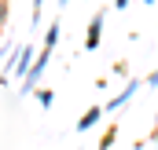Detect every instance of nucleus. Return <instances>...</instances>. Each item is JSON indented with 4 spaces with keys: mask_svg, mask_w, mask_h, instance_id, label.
Wrapping results in <instances>:
<instances>
[{
    "mask_svg": "<svg viewBox=\"0 0 158 150\" xmlns=\"http://www.w3.org/2000/svg\"><path fill=\"white\" fill-rule=\"evenodd\" d=\"M48 59H52V51H48V48H40V55L33 59V66H30V73H26V81H22V88H19V95H30V92L37 88L40 73L48 70Z\"/></svg>",
    "mask_w": 158,
    "mask_h": 150,
    "instance_id": "obj_1",
    "label": "nucleus"
},
{
    "mask_svg": "<svg viewBox=\"0 0 158 150\" xmlns=\"http://www.w3.org/2000/svg\"><path fill=\"white\" fill-rule=\"evenodd\" d=\"M103 26H107V18H103V11H96L92 22H88V33H85V51H96V48H99V40H103Z\"/></svg>",
    "mask_w": 158,
    "mask_h": 150,
    "instance_id": "obj_2",
    "label": "nucleus"
},
{
    "mask_svg": "<svg viewBox=\"0 0 158 150\" xmlns=\"http://www.w3.org/2000/svg\"><path fill=\"white\" fill-rule=\"evenodd\" d=\"M33 59H37V55H33V48H30V44L15 48V70H11V73L19 77V81H26V73H30V66H33Z\"/></svg>",
    "mask_w": 158,
    "mask_h": 150,
    "instance_id": "obj_3",
    "label": "nucleus"
},
{
    "mask_svg": "<svg viewBox=\"0 0 158 150\" xmlns=\"http://www.w3.org/2000/svg\"><path fill=\"white\" fill-rule=\"evenodd\" d=\"M140 88H143V84H140V81H129V84H125V88H121L118 95H114V99H110V103H107V106H103V113H107V110H121V106H125V103H129V99H132V95H136V92H140Z\"/></svg>",
    "mask_w": 158,
    "mask_h": 150,
    "instance_id": "obj_4",
    "label": "nucleus"
},
{
    "mask_svg": "<svg viewBox=\"0 0 158 150\" xmlns=\"http://www.w3.org/2000/svg\"><path fill=\"white\" fill-rule=\"evenodd\" d=\"M103 117V106H88L85 110V117L77 121V132H88V128H96V121Z\"/></svg>",
    "mask_w": 158,
    "mask_h": 150,
    "instance_id": "obj_5",
    "label": "nucleus"
},
{
    "mask_svg": "<svg viewBox=\"0 0 158 150\" xmlns=\"http://www.w3.org/2000/svg\"><path fill=\"white\" fill-rule=\"evenodd\" d=\"M59 30H63V26H59V22H52V26H48V30H44V48H48V51H52V48H55V44H59Z\"/></svg>",
    "mask_w": 158,
    "mask_h": 150,
    "instance_id": "obj_6",
    "label": "nucleus"
},
{
    "mask_svg": "<svg viewBox=\"0 0 158 150\" xmlns=\"http://www.w3.org/2000/svg\"><path fill=\"white\" fill-rule=\"evenodd\" d=\"M114 139H118V128H107V132H103V139H99V150H110Z\"/></svg>",
    "mask_w": 158,
    "mask_h": 150,
    "instance_id": "obj_7",
    "label": "nucleus"
},
{
    "mask_svg": "<svg viewBox=\"0 0 158 150\" xmlns=\"http://www.w3.org/2000/svg\"><path fill=\"white\" fill-rule=\"evenodd\" d=\"M7 15H11V7H7V0H0V33H4V26H7Z\"/></svg>",
    "mask_w": 158,
    "mask_h": 150,
    "instance_id": "obj_8",
    "label": "nucleus"
},
{
    "mask_svg": "<svg viewBox=\"0 0 158 150\" xmlns=\"http://www.w3.org/2000/svg\"><path fill=\"white\" fill-rule=\"evenodd\" d=\"M40 4H44V0H33V15H30V22H33V30L40 26Z\"/></svg>",
    "mask_w": 158,
    "mask_h": 150,
    "instance_id": "obj_9",
    "label": "nucleus"
},
{
    "mask_svg": "<svg viewBox=\"0 0 158 150\" xmlns=\"http://www.w3.org/2000/svg\"><path fill=\"white\" fill-rule=\"evenodd\" d=\"M37 99H40V106H44V110H48V106H52V103H55V95H52V92H40Z\"/></svg>",
    "mask_w": 158,
    "mask_h": 150,
    "instance_id": "obj_10",
    "label": "nucleus"
},
{
    "mask_svg": "<svg viewBox=\"0 0 158 150\" xmlns=\"http://www.w3.org/2000/svg\"><path fill=\"white\" fill-rule=\"evenodd\" d=\"M147 88H158V70H155L151 77H147Z\"/></svg>",
    "mask_w": 158,
    "mask_h": 150,
    "instance_id": "obj_11",
    "label": "nucleus"
},
{
    "mask_svg": "<svg viewBox=\"0 0 158 150\" xmlns=\"http://www.w3.org/2000/svg\"><path fill=\"white\" fill-rule=\"evenodd\" d=\"M114 7H118V11H121V7H129V0H114Z\"/></svg>",
    "mask_w": 158,
    "mask_h": 150,
    "instance_id": "obj_12",
    "label": "nucleus"
},
{
    "mask_svg": "<svg viewBox=\"0 0 158 150\" xmlns=\"http://www.w3.org/2000/svg\"><path fill=\"white\" fill-rule=\"evenodd\" d=\"M66 4H70V0H59V7H66Z\"/></svg>",
    "mask_w": 158,
    "mask_h": 150,
    "instance_id": "obj_13",
    "label": "nucleus"
},
{
    "mask_svg": "<svg viewBox=\"0 0 158 150\" xmlns=\"http://www.w3.org/2000/svg\"><path fill=\"white\" fill-rule=\"evenodd\" d=\"M143 4H155V0H143Z\"/></svg>",
    "mask_w": 158,
    "mask_h": 150,
    "instance_id": "obj_14",
    "label": "nucleus"
}]
</instances>
